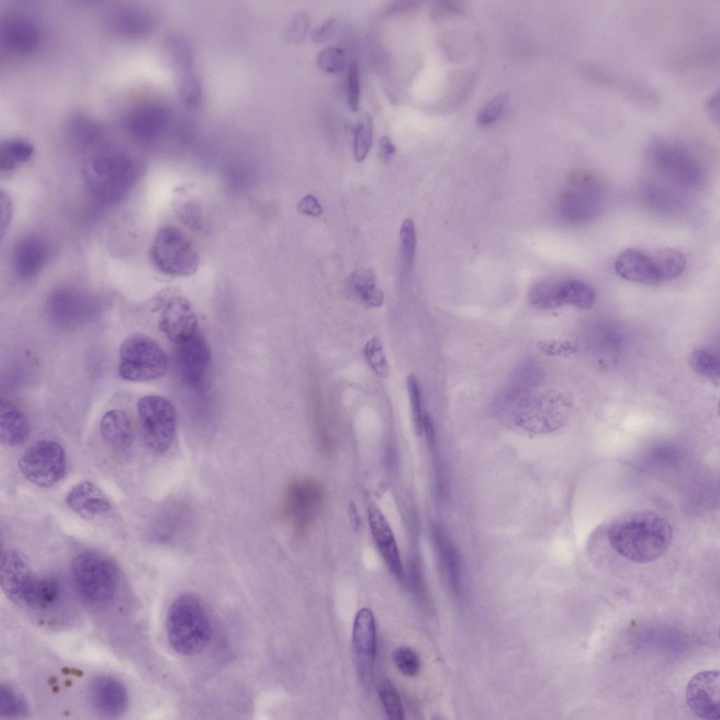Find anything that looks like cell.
I'll return each instance as SVG.
<instances>
[{"instance_id": "cell-10", "label": "cell", "mask_w": 720, "mask_h": 720, "mask_svg": "<svg viewBox=\"0 0 720 720\" xmlns=\"http://www.w3.org/2000/svg\"><path fill=\"white\" fill-rule=\"evenodd\" d=\"M137 412L146 446L158 454L167 451L176 430V414L173 404L162 396L146 395L138 401Z\"/></svg>"}, {"instance_id": "cell-43", "label": "cell", "mask_w": 720, "mask_h": 720, "mask_svg": "<svg viewBox=\"0 0 720 720\" xmlns=\"http://www.w3.org/2000/svg\"><path fill=\"white\" fill-rule=\"evenodd\" d=\"M506 101L507 98L504 94H499L491 99L479 112L478 122L482 125H487L494 122L501 114Z\"/></svg>"}, {"instance_id": "cell-29", "label": "cell", "mask_w": 720, "mask_h": 720, "mask_svg": "<svg viewBox=\"0 0 720 720\" xmlns=\"http://www.w3.org/2000/svg\"><path fill=\"white\" fill-rule=\"evenodd\" d=\"M349 285L354 295L366 305L379 307L383 304V292L376 286L375 276L371 269L355 270L349 276Z\"/></svg>"}, {"instance_id": "cell-17", "label": "cell", "mask_w": 720, "mask_h": 720, "mask_svg": "<svg viewBox=\"0 0 720 720\" xmlns=\"http://www.w3.org/2000/svg\"><path fill=\"white\" fill-rule=\"evenodd\" d=\"M91 298L77 289L63 287L53 291L47 300V311L56 324L64 328L78 326L94 309Z\"/></svg>"}, {"instance_id": "cell-42", "label": "cell", "mask_w": 720, "mask_h": 720, "mask_svg": "<svg viewBox=\"0 0 720 720\" xmlns=\"http://www.w3.org/2000/svg\"><path fill=\"white\" fill-rule=\"evenodd\" d=\"M347 102L349 109L356 112L360 96V79L357 63L352 61L348 68L346 82Z\"/></svg>"}, {"instance_id": "cell-41", "label": "cell", "mask_w": 720, "mask_h": 720, "mask_svg": "<svg viewBox=\"0 0 720 720\" xmlns=\"http://www.w3.org/2000/svg\"><path fill=\"white\" fill-rule=\"evenodd\" d=\"M400 238L404 265L409 268L413 260L416 250V231L413 221L405 219L401 226Z\"/></svg>"}, {"instance_id": "cell-34", "label": "cell", "mask_w": 720, "mask_h": 720, "mask_svg": "<svg viewBox=\"0 0 720 720\" xmlns=\"http://www.w3.org/2000/svg\"><path fill=\"white\" fill-rule=\"evenodd\" d=\"M27 705L24 698L11 686L3 683L0 686V716L18 717L27 714Z\"/></svg>"}, {"instance_id": "cell-21", "label": "cell", "mask_w": 720, "mask_h": 720, "mask_svg": "<svg viewBox=\"0 0 720 720\" xmlns=\"http://www.w3.org/2000/svg\"><path fill=\"white\" fill-rule=\"evenodd\" d=\"M89 697L94 708L107 716L121 714L128 705L125 687L117 679L109 676H99L91 681Z\"/></svg>"}, {"instance_id": "cell-4", "label": "cell", "mask_w": 720, "mask_h": 720, "mask_svg": "<svg viewBox=\"0 0 720 720\" xmlns=\"http://www.w3.org/2000/svg\"><path fill=\"white\" fill-rule=\"evenodd\" d=\"M166 632L170 646L181 655H195L207 646L212 637V625L198 596L184 593L173 600L167 614Z\"/></svg>"}, {"instance_id": "cell-22", "label": "cell", "mask_w": 720, "mask_h": 720, "mask_svg": "<svg viewBox=\"0 0 720 720\" xmlns=\"http://www.w3.org/2000/svg\"><path fill=\"white\" fill-rule=\"evenodd\" d=\"M368 522L375 543L385 563L399 580L403 578V567L394 534L385 516L375 505L368 508Z\"/></svg>"}, {"instance_id": "cell-40", "label": "cell", "mask_w": 720, "mask_h": 720, "mask_svg": "<svg viewBox=\"0 0 720 720\" xmlns=\"http://www.w3.org/2000/svg\"><path fill=\"white\" fill-rule=\"evenodd\" d=\"M316 63L319 68L325 72H339L345 66L344 52L337 47L326 48L318 54Z\"/></svg>"}, {"instance_id": "cell-13", "label": "cell", "mask_w": 720, "mask_h": 720, "mask_svg": "<svg viewBox=\"0 0 720 720\" xmlns=\"http://www.w3.org/2000/svg\"><path fill=\"white\" fill-rule=\"evenodd\" d=\"M542 369L534 361L520 363L496 394L491 408L496 414L509 413L520 401L536 392L542 380Z\"/></svg>"}, {"instance_id": "cell-15", "label": "cell", "mask_w": 720, "mask_h": 720, "mask_svg": "<svg viewBox=\"0 0 720 720\" xmlns=\"http://www.w3.org/2000/svg\"><path fill=\"white\" fill-rule=\"evenodd\" d=\"M170 113L165 106L146 103L134 106L124 116L122 124L131 138L151 142L162 138L170 128Z\"/></svg>"}, {"instance_id": "cell-48", "label": "cell", "mask_w": 720, "mask_h": 720, "mask_svg": "<svg viewBox=\"0 0 720 720\" xmlns=\"http://www.w3.org/2000/svg\"><path fill=\"white\" fill-rule=\"evenodd\" d=\"M379 156L384 162H390L395 152L396 147L390 138L387 136H382L379 139Z\"/></svg>"}, {"instance_id": "cell-28", "label": "cell", "mask_w": 720, "mask_h": 720, "mask_svg": "<svg viewBox=\"0 0 720 720\" xmlns=\"http://www.w3.org/2000/svg\"><path fill=\"white\" fill-rule=\"evenodd\" d=\"M30 435V425L24 412L15 404L1 398L0 402V440L2 444L16 446Z\"/></svg>"}, {"instance_id": "cell-2", "label": "cell", "mask_w": 720, "mask_h": 720, "mask_svg": "<svg viewBox=\"0 0 720 720\" xmlns=\"http://www.w3.org/2000/svg\"><path fill=\"white\" fill-rule=\"evenodd\" d=\"M0 581L6 596L22 608L46 610L54 606L60 596L59 583L53 578L38 577L15 550L1 553Z\"/></svg>"}, {"instance_id": "cell-31", "label": "cell", "mask_w": 720, "mask_h": 720, "mask_svg": "<svg viewBox=\"0 0 720 720\" xmlns=\"http://www.w3.org/2000/svg\"><path fill=\"white\" fill-rule=\"evenodd\" d=\"M660 283L669 281L679 277L685 270L686 259L684 255L674 248H664L650 255Z\"/></svg>"}, {"instance_id": "cell-25", "label": "cell", "mask_w": 720, "mask_h": 720, "mask_svg": "<svg viewBox=\"0 0 720 720\" xmlns=\"http://www.w3.org/2000/svg\"><path fill=\"white\" fill-rule=\"evenodd\" d=\"M614 266L618 276L628 281L644 285L660 283L651 255L640 250H624L617 257Z\"/></svg>"}, {"instance_id": "cell-11", "label": "cell", "mask_w": 720, "mask_h": 720, "mask_svg": "<svg viewBox=\"0 0 720 720\" xmlns=\"http://www.w3.org/2000/svg\"><path fill=\"white\" fill-rule=\"evenodd\" d=\"M66 454L63 446L52 440L43 439L30 445L18 461L22 475L40 487H50L65 476Z\"/></svg>"}, {"instance_id": "cell-33", "label": "cell", "mask_w": 720, "mask_h": 720, "mask_svg": "<svg viewBox=\"0 0 720 720\" xmlns=\"http://www.w3.org/2000/svg\"><path fill=\"white\" fill-rule=\"evenodd\" d=\"M372 140V118L365 113L359 117L353 129L354 155L357 161L365 159L371 147Z\"/></svg>"}, {"instance_id": "cell-3", "label": "cell", "mask_w": 720, "mask_h": 720, "mask_svg": "<svg viewBox=\"0 0 720 720\" xmlns=\"http://www.w3.org/2000/svg\"><path fill=\"white\" fill-rule=\"evenodd\" d=\"M83 174L90 193L98 201L111 205L122 200L133 188L137 166L127 153L105 148L89 157Z\"/></svg>"}, {"instance_id": "cell-47", "label": "cell", "mask_w": 720, "mask_h": 720, "mask_svg": "<svg viewBox=\"0 0 720 720\" xmlns=\"http://www.w3.org/2000/svg\"><path fill=\"white\" fill-rule=\"evenodd\" d=\"M463 6L457 1H442L436 6L433 15L436 18L448 16L462 12Z\"/></svg>"}, {"instance_id": "cell-1", "label": "cell", "mask_w": 720, "mask_h": 720, "mask_svg": "<svg viewBox=\"0 0 720 720\" xmlns=\"http://www.w3.org/2000/svg\"><path fill=\"white\" fill-rule=\"evenodd\" d=\"M608 540L621 556L636 563L656 560L669 549L673 530L669 521L648 510L626 512L610 525Z\"/></svg>"}, {"instance_id": "cell-37", "label": "cell", "mask_w": 720, "mask_h": 720, "mask_svg": "<svg viewBox=\"0 0 720 720\" xmlns=\"http://www.w3.org/2000/svg\"><path fill=\"white\" fill-rule=\"evenodd\" d=\"M378 694L387 716L394 720L404 719L400 696L395 687L388 681H383L378 687Z\"/></svg>"}, {"instance_id": "cell-50", "label": "cell", "mask_w": 720, "mask_h": 720, "mask_svg": "<svg viewBox=\"0 0 720 720\" xmlns=\"http://www.w3.org/2000/svg\"><path fill=\"white\" fill-rule=\"evenodd\" d=\"M1 211L5 214L1 215V234H4V229L9 224L12 210V205L10 197L8 194L1 192Z\"/></svg>"}, {"instance_id": "cell-46", "label": "cell", "mask_w": 720, "mask_h": 720, "mask_svg": "<svg viewBox=\"0 0 720 720\" xmlns=\"http://www.w3.org/2000/svg\"><path fill=\"white\" fill-rule=\"evenodd\" d=\"M335 20L333 18H328L317 26L312 32V39L316 43H321L327 40L333 33L335 28Z\"/></svg>"}, {"instance_id": "cell-44", "label": "cell", "mask_w": 720, "mask_h": 720, "mask_svg": "<svg viewBox=\"0 0 720 720\" xmlns=\"http://www.w3.org/2000/svg\"><path fill=\"white\" fill-rule=\"evenodd\" d=\"M537 347L544 354L552 356H562L574 352L575 346L569 342L542 341Z\"/></svg>"}, {"instance_id": "cell-20", "label": "cell", "mask_w": 720, "mask_h": 720, "mask_svg": "<svg viewBox=\"0 0 720 720\" xmlns=\"http://www.w3.org/2000/svg\"><path fill=\"white\" fill-rule=\"evenodd\" d=\"M49 254V245L44 238L36 234L25 235L18 239L13 247V271L20 279H32L44 269Z\"/></svg>"}, {"instance_id": "cell-27", "label": "cell", "mask_w": 720, "mask_h": 720, "mask_svg": "<svg viewBox=\"0 0 720 720\" xmlns=\"http://www.w3.org/2000/svg\"><path fill=\"white\" fill-rule=\"evenodd\" d=\"M99 430L105 443L113 451L124 454L131 447L134 434L131 421L121 410L112 409L102 417Z\"/></svg>"}, {"instance_id": "cell-6", "label": "cell", "mask_w": 720, "mask_h": 720, "mask_svg": "<svg viewBox=\"0 0 720 720\" xmlns=\"http://www.w3.org/2000/svg\"><path fill=\"white\" fill-rule=\"evenodd\" d=\"M325 499V487L319 480L306 477L292 478L278 504L276 516L291 527L296 543L308 534Z\"/></svg>"}, {"instance_id": "cell-8", "label": "cell", "mask_w": 720, "mask_h": 720, "mask_svg": "<svg viewBox=\"0 0 720 720\" xmlns=\"http://www.w3.org/2000/svg\"><path fill=\"white\" fill-rule=\"evenodd\" d=\"M154 266L161 273L176 276L195 273L200 258L191 240L178 229L162 228L156 233L151 248Z\"/></svg>"}, {"instance_id": "cell-49", "label": "cell", "mask_w": 720, "mask_h": 720, "mask_svg": "<svg viewBox=\"0 0 720 720\" xmlns=\"http://www.w3.org/2000/svg\"><path fill=\"white\" fill-rule=\"evenodd\" d=\"M309 26V19L304 13L299 14L295 19L292 26V34L296 39H302L307 34Z\"/></svg>"}, {"instance_id": "cell-36", "label": "cell", "mask_w": 720, "mask_h": 720, "mask_svg": "<svg viewBox=\"0 0 720 720\" xmlns=\"http://www.w3.org/2000/svg\"><path fill=\"white\" fill-rule=\"evenodd\" d=\"M365 358L375 373L381 378L390 376V369L378 338L373 337L364 347Z\"/></svg>"}, {"instance_id": "cell-23", "label": "cell", "mask_w": 720, "mask_h": 720, "mask_svg": "<svg viewBox=\"0 0 720 720\" xmlns=\"http://www.w3.org/2000/svg\"><path fill=\"white\" fill-rule=\"evenodd\" d=\"M68 506L84 520H91L112 509L106 494L95 484L82 481L75 484L65 498Z\"/></svg>"}, {"instance_id": "cell-9", "label": "cell", "mask_w": 720, "mask_h": 720, "mask_svg": "<svg viewBox=\"0 0 720 720\" xmlns=\"http://www.w3.org/2000/svg\"><path fill=\"white\" fill-rule=\"evenodd\" d=\"M570 403L561 393L550 391L527 397L509 413L514 423L529 431L548 432L563 425Z\"/></svg>"}, {"instance_id": "cell-30", "label": "cell", "mask_w": 720, "mask_h": 720, "mask_svg": "<svg viewBox=\"0 0 720 720\" xmlns=\"http://www.w3.org/2000/svg\"><path fill=\"white\" fill-rule=\"evenodd\" d=\"M112 27L119 33L135 36L146 32L152 26L151 15L134 8L116 11L111 18Z\"/></svg>"}, {"instance_id": "cell-12", "label": "cell", "mask_w": 720, "mask_h": 720, "mask_svg": "<svg viewBox=\"0 0 720 720\" xmlns=\"http://www.w3.org/2000/svg\"><path fill=\"white\" fill-rule=\"evenodd\" d=\"M529 300L539 309L569 305L589 309L595 303L596 293L591 285L580 280H546L532 285L529 292Z\"/></svg>"}, {"instance_id": "cell-16", "label": "cell", "mask_w": 720, "mask_h": 720, "mask_svg": "<svg viewBox=\"0 0 720 720\" xmlns=\"http://www.w3.org/2000/svg\"><path fill=\"white\" fill-rule=\"evenodd\" d=\"M158 326L165 336L177 345L198 333V317L187 299L172 295L163 302Z\"/></svg>"}, {"instance_id": "cell-26", "label": "cell", "mask_w": 720, "mask_h": 720, "mask_svg": "<svg viewBox=\"0 0 720 720\" xmlns=\"http://www.w3.org/2000/svg\"><path fill=\"white\" fill-rule=\"evenodd\" d=\"M434 544L444 580L450 591L458 595L462 586L461 561L456 548L441 528L432 529Z\"/></svg>"}, {"instance_id": "cell-24", "label": "cell", "mask_w": 720, "mask_h": 720, "mask_svg": "<svg viewBox=\"0 0 720 720\" xmlns=\"http://www.w3.org/2000/svg\"><path fill=\"white\" fill-rule=\"evenodd\" d=\"M41 34L37 24L30 18L17 15L4 22L1 44L6 50L22 55L34 51L39 46Z\"/></svg>"}, {"instance_id": "cell-18", "label": "cell", "mask_w": 720, "mask_h": 720, "mask_svg": "<svg viewBox=\"0 0 720 720\" xmlns=\"http://www.w3.org/2000/svg\"><path fill=\"white\" fill-rule=\"evenodd\" d=\"M720 678L718 670H706L695 674L686 689V701L689 708L700 719L720 718Z\"/></svg>"}, {"instance_id": "cell-35", "label": "cell", "mask_w": 720, "mask_h": 720, "mask_svg": "<svg viewBox=\"0 0 720 720\" xmlns=\"http://www.w3.org/2000/svg\"><path fill=\"white\" fill-rule=\"evenodd\" d=\"M691 368L699 375L715 380L719 377V361L713 353L705 349H697L690 356Z\"/></svg>"}, {"instance_id": "cell-14", "label": "cell", "mask_w": 720, "mask_h": 720, "mask_svg": "<svg viewBox=\"0 0 720 720\" xmlns=\"http://www.w3.org/2000/svg\"><path fill=\"white\" fill-rule=\"evenodd\" d=\"M352 641L359 680L364 686L369 688L373 681L377 648L375 619L370 609L362 608L356 615Z\"/></svg>"}, {"instance_id": "cell-39", "label": "cell", "mask_w": 720, "mask_h": 720, "mask_svg": "<svg viewBox=\"0 0 720 720\" xmlns=\"http://www.w3.org/2000/svg\"><path fill=\"white\" fill-rule=\"evenodd\" d=\"M394 660L397 669L405 676L413 677L420 671V659L410 648H399L394 652Z\"/></svg>"}, {"instance_id": "cell-19", "label": "cell", "mask_w": 720, "mask_h": 720, "mask_svg": "<svg viewBox=\"0 0 720 720\" xmlns=\"http://www.w3.org/2000/svg\"><path fill=\"white\" fill-rule=\"evenodd\" d=\"M210 360L209 347L198 333L177 345L175 362L178 371L183 380L195 390L205 387Z\"/></svg>"}, {"instance_id": "cell-5", "label": "cell", "mask_w": 720, "mask_h": 720, "mask_svg": "<svg viewBox=\"0 0 720 720\" xmlns=\"http://www.w3.org/2000/svg\"><path fill=\"white\" fill-rule=\"evenodd\" d=\"M72 576L79 596L88 603L103 606L115 598L120 581L116 564L99 552L87 551L72 562Z\"/></svg>"}, {"instance_id": "cell-7", "label": "cell", "mask_w": 720, "mask_h": 720, "mask_svg": "<svg viewBox=\"0 0 720 720\" xmlns=\"http://www.w3.org/2000/svg\"><path fill=\"white\" fill-rule=\"evenodd\" d=\"M119 375L124 380L143 382L159 378L168 367L167 356L153 339L141 335L127 338L119 349Z\"/></svg>"}, {"instance_id": "cell-38", "label": "cell", "mask_w": 720, "mask_h": 720, "mask_svg": "<svg viewBox=\"0 0 720 720\" xmlns=\"http://www.w3.org/2000/svg\"><path fill=\"white\" fill-rule=\"evenodd\" d=\"M406 385L409 395L410 404L414 426L417 434L420 435L423 429L424 415L422 411V398L420 385L415 374L409 375Z\"/></svg>"}, {"instance_id": "cell-45", "label": "cell", "mask_w": 720, "mask_h": 720, "mask_svg": "<svg viewBox=\"0 0 720 720\" xmlns=\"http://www.w3.org/2000/svg\"><path fill=\"white\" fill-rule=\"evenodd\" d=\"M297 210L300 212L311 217H319L323 212L318 200L312 195H307L302 198L297 205Z\"/></svg>"}, {"instance_id": "cell-32", "label": "cell", "mask_w": 720, "mask_h": 720, "mask_svg": "<svg viewBox=\"0 0 720 720\" xmlns=\"http://www.w3.org/2000/svg\"><path fill=\"white\" fill-rule=\"evenodd\" d=\"M33 153V146L26 140L18 138L6 140L0 146L1 171L13 170L27 162Z\"/></svg>"}]
</instances>
